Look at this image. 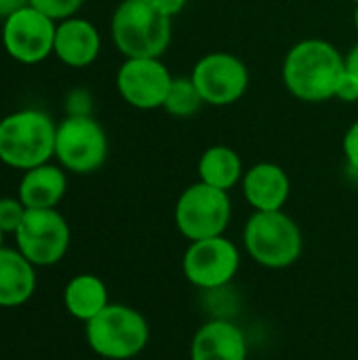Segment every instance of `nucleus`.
<instances>
[{
    "mask_svg": "<svg viewBox=\"0 0 358 360\" xmlns=\"http://www.w3.org/2000/svg\"><path fill=\"white\" fill-rule=\"evenodd\" d=\"M344 70V55L331 42L306 38L289 49L283 61V82L300 101L323 103L335 99Z\"/></svg>",
    "mask_w": 358,
    "mask_h": 360,
    "instance_id": "f257e3e1",
    "label": "nucleus"
},
{
    "mask_svg": "<svg viewBox=\"0 0 358 360\" xmlns=\"http://www.w3.org/2000/svg\"><path fill=\"white\" fill-rule=\"evenodd\" d=\"M57 124L40 110H19L0 120V160L30 171L55 156Z\"/></svg>",
    "mask_w": 358,
    "mask_h": 360,
    "instance_id": "f03ea898",
    "label": "nucleus"
},
{
    "mask_svg": "<svg viewBox=\"0 0 358 360\" xmlns=\"http://www.w3.org/2000/svg\"><path fill=\"white\" fill-rule=\"evenodd\" d=\"M110 30L124 59L162 57L171 42V17L143 0H122L112 15Z\"/></svg>",
    "mask_w": 358,
    "mask_h": 360,
    "instance_id": "7ed1b4c3",
    "label": "nucleus"
},
{
    "mask_svg": "<svg viewBox=\"0 0 358 360\" xmlns=\"http://www.w3.org/2000/svg\"><path fill=\"white\" fill-rule=\"evenodd\" d=\"M243 243L251 259L270 270L293 266L304 249L302 230L285 211H255L245 224Z\"/></svg>",
    "mask_w": 358,
    "mask_h": 360,
    "instance_id": "20e7f679",
    "label": "nucleus"
},
{
    "mask_svg": "<svg viewBox=\"0 0 358 360\" xmlns=\"http://www.w3.org/2000/svg\"><path fill=\"white\" fill-rule=\"evenodd\" d=\"M150 327L141 312L122 304H108L87 323V342L103 359L129 360L143 352Z\"/></svg>",
    "mask_w": 358,
    "mask_h": 360,
    "instance_id": "39448f33",
    "label": "nucleus"
},
{
    "mask_svg": "<svg viewBox=\"0 0 358 360\" xmlns=\"http://www.w3.org/2000/svg\"><path fill=\"white\" fill-rule=\"evenodd\" d=\"M232 217L228 192L203 181L188 186L175 205V226L190 243L224 236Z\"/></svg>",
    "mask_w": 358,
    "mask_h": 360,
    "instance_id": "423d86ee",
    "label": "nucleus"
},
{
    "mask_svg": "<svg viewBox=\"0 0 358 360\" xmlns=\"http://www.w3.org/2000/svg\"><path fill=\"white\" fill-rule=\"evenodd\" d=\"M55 156L72 173H93L108 158V135L93 116H68L57 124Z\"/></svg>",
    "mask_w": 358,
    "mask_h": 360,
    "instance_id": "0eeeda50",
    "label": "nucleus"
},
{
    "mask_svg": "<svg viewBox=\"0 0 358 360\" xmlns=\"http://www.w3.org/2000/svg\"><path fill=\"white\" fill-rule=\"evenodd\" d=\"M190 78L203 101L215 108L236 103L249 86V70L245 61L226 51H213L200 57L192 68Z\"/></svg>",
    "mask_w": 358,
    "mask_h": 360,
    "instance_id": "6e6552de",
    "label": "nucleus"
},
{
    "mask_svg": "<svg viewBox=\"0 0 358 360\" xmlns=\"http://www.w3.org/2000/svg\"><path fill=\"white\" fill-rule=\"evenodd\" d=\"M57 23L32 4L19 8L2 23L4 51L19 63L32 65L53 55Z\"/></svg>",
    "mask_w": 358,
    "mask_h": 360,
    "instance_id": "1a4fd4ad",
    "label": "nucleus"
},
{
    "mask_svg": "<svg viewBox=\"0 0 358 360\" xmlns=\"http://www.w3.org/2000/svg\"><path fill=\"white\" fill-rule=\"evenodd\" d=\"M15 238L27 262L34 266H53L70 247V226L55 209H27Z\"/></svg>",
    "mask_w": 358,
    "mask_h": 360,
    "instance_id": "9d476101",
    "label": "nucleus"
},
{
    "mask_svg": "<svg viewBox=\"0 0 358 360\" xmlns=\"http://www.w3.org/2000/svg\"><path fill=\"white\" fill-rule=\"evenodd\" d=\"M184 276L200 289L226 287L241 268L238 247L226 236L190 243L184 253Z\"/></svg>",
    "mask_w": 358,
    "mask_h": 360,
    "instance_id": "9b49d317",
    "label": "nucleus"
},
{
    "mask_svg": "<svg viewBox=\"0 0 358 360\" xmlns=\"http://www.w3.org/2000/svg\"><path fill=\"white\" fill-rule=\"evenodd\" d=\"M173 76L160 57L124 59L116 74L120 97L137 110H158L165 105Z\"/></svg>",
    "mask_w": 358,
    "mask_h": 360,
    "instance_id": "f8f14e48",
    "label": "nucleus"
},
{
    "mask_svg": "<svg viewBox=\"0 0 358 360\" xmlns=\"http://www.w3.org/2000/svg\"><path fill=\"white\" fill-rule=\"evenodd\" d=\"M245 200L255 211H283L291 194V179L287 171L274 162H257L243 175Z\"/></svg>",
    "mask_w": 358,
    "mask_h": 360,
    "instance_id": "ddd939ff",
    "label": "nucleus"
},
{
    "mask_svg": "<svg viewBox=\"0 0 358 360\" xmlns=\"http://www.w3.org/2000/svg\"><path fill=\"white\" fill-rule=\"evenodd\" d=\"M99 49L101 38L91 21L82 17H70L57 23L53 55L61 63L70 68H87L97 59Z\"/></svg>",
    "mask_w": 358,
    "mask_h": 360,
    "instance_id": "4468645a",
    "label": "nucleus"
},
{
    "mask_svg": "<svg viewBox=\"0 0 358 360\" xmlns=\"http://www.w3.org/2000/svg\"><path fill=\"white\" fill-rule=\"evenodd\" d=\"M192 360H247L245 333L228 321H209L192 338Z\"/></svg>",
    "mask_w": 358,
    "mask_h": 360,
    "instance_id": "2eb2a0df",
    "label": "nucleus"
},
{
    "mask_svg": "<svg viewBox=\"0 0 358 360\" xmlns=\"http://www.w3.org/2000/svg\"><path fill=\"white\" fill-rule=\"evenodd\" d=\"M65 173L55 165H40L23 173L19 184V200L27 209H55L65 194Z\"/></svg>",
    "mask_w": 358,
    "mask_h": 360,
    "instance_id": "dca6fc26",
    "label": "nucleus"
},
{
    "mask_svg": "<svg viewBox=\"0 0 358 360\" xmlns=\"http://www.w3.org/2000/svg\"><path fill=\"white\" fill-rule=\"evenodd\" d=\"M36 289L34 264L21 251L0 249V306L15 308L25 304Z\"/></svg>",
    "mask_w": 358,
    "mask_h": 360,
    "instance_id": "f3484780",
    "label": "nucleus"
},
{
    "mask_svg": "<svg viewBox=\"0 0 358 360\" xmlns=\"http://www.w3.org/2000/svg\"><path fill=\"white\" fill-rule=\"evenodd\" d=\"M243 160L230 146H211L198 160L200 181L217 190L230 192L238 181H243Z\"/></svg>",
    "mask_w": 358,
    "mask_h": 360,
    "instance_id": "a211bd4d",
    "label": "nucleus"
},
{
    "mask_svg": "<svg viewBox=\"0 0 358 360\" xmlns=\"http://www.w3.org/2000/svg\"><path fill=\"white\" fill-rule=\"evenodd\" d=\"M63 302L74 319L89 323L108 306V289L103 281L93 274H78L68 283Z\"/></svg>",
    "mask_w": 358,
    "mask_h": 360,
    "instance_id": "6ab92c4d",
    "label": "nucleus"
},
{
    "mask_svg": "<svg viewBox=\"0 0 358 360\" xmlns=\"http://www.w3.org/2000/svg\"><path fill=\"white\" fill-rule=\"evenodd\" d=\"M203 105H205V101L190 76L173 78L171 89L165 99V105H162L165 112H169L171 116H177V118H188V116H194Z\"/></svg>",
    "mask_w": 358,
    "mask_h": 360,
    "instance_id": "aec40b11",
    "label": "nucleus"
},
{
    "mask_svg": "<svg viewBox=\"0 0 358 360\" xmlns=\"http://www.w3.org/2000/svg\"><path fill=\"white\" fill-rule=\"evenodd\" d=\"M30 4L42 11L44 15H49L51 19L63 21V19L74 17L82 8L84 0H30Z\"/></svg>",
    "mask_w": 358,
    "mask_h": 360,
    "instance_id": "412c9836",
    "label": "nucleus"
},
{
    "mask_svg": "<svg viewBox=\"0 0 358 360\" xmlns=\"http://www.w3.org/2000/svg\"><path fill=\"white\" fill-rule=\"evenodd\" d=\"M27 213V207L19 200V198H0V230L6 232H17V228L21 226L23 217Z\"/></svg>",
    "mask_w": 358,
    "mask_h": 360,
    "instance_id": "4be33fe9",
    "label": "nucleus"
},
{
    "mask_svg": "<svg viewBox=\"0 0 358 360\" xmlns=\"http://www.w3.org/2000/svg\"><path fill=\"white\" fill-rule=\"evenodd\" d=\"M335 99H340L344 103L358 101V78L352 72L344 70V74L338 82V89H335Z\"/></svg>",
    "mask_w": 358,
    "mask_h": 360,
    "instance_id": "5701e85b",
    "label": "nucleus"
},
{
    "mask_svg": "<svg viewBox=\"0 0 358 360\" xmlns=\"http://www.w3.org/2000/svg\"><path fill=\"white\" fill-rule=\"evenodd\" d=\"M91 95L82 89H76L68 97V116H91Z\"/></svg>",
    "mask_w": 358,
    "mask_h": 360,
    "instance_id": "b1692460",
    "label": "nucleus"
},
{
    "mask_svg": "<svg viewBox=\"0 0 358 360\" xmlns=\"http://www.w3.org/2000/svg\"><path fill=\"white\" fill-rule=\"evenodd\" d=\"M344 154L348 165L358 171V120L350 124V129L344 135Z\"/></svg>",
    "mask_w": 358,
    "mask_h": 360,
    "instance_id": "393cba45",
    "label": "nucleus"
},
{
    "mask_svg": "<svg viewBox=\"0 0 358 360\" xmlns=\"http://www.w3.org/2000/svg\"><path fill=\"white\" fill-rule=\"evenodd\" d=\"M186 2L188 0H152V4L167 17H175L177 13H181Z\"/></svg>",
    "mask_w": 358,
    "mask_h": 360,
    "instance_id": "a878e982",
    "label": "nucleus"
},
{
    "mask_svg": "<svg viewBox=\"0 0 358 360\" xmlns=\"http://www.w3.org/2000/svg\"><path fill=\"white\" fill-rule=\"evenodd\" d=\"M27 4H30V0H0V17L6 19Z\"/></svg>",
    "mask_w": 358,
    "mask_h": 360,
    "instance_id": "bb28decb",
    "label": "nucleus"
},
{
    "mask_svg": "<svg viewBox=\"0 0 358 360\" xmlns=\"http://www.w3.org/2000/svg\"><path fill=\"white\" fill-rule=\"evenodd\" d=\"M344 63H346V70L358 78V42L348 51V55L344 57Z\"/></svg>",
    "mask_w": 358,
    "mask_h": 360,
    "instance_id": "cd10ccee",
    "label": "nucleus"
},
{
    "mask_svg": "<svg viewBox=\"0 0 358 360\" xmlns=\"http://www.w3.org/2000/svg\"><path fill=\"white\" fill-rule=\"evenodd\" d=\"M354 25H357V30H358V4H357V11H354Z\"/></svg>",
    "mask_w": 358,
    "mask_h": 360,
    "instance_id": "c85d7f7f",
    "label": "nucleus"
},
{
    "mask_svg": "<svg viewBox=\"0 0 358 360\" xmlns=\"http://www.w3.org/2000/svg\"><path fill=\"white\" fill-rule=\"evenodd\" d=\"M2 236H4V232L0 230V249H2Z\"/></svg>",
    "mask_w": 358,
    "mask_h": 360,
    "instance_id": "c756f323",
    "label": "nucleus"
},
{
    "mask_svg": "<svg viewBox=\"0 0 358 360\" xmlns=\"http://www.w3.org/2000/svg\"><path fill=\"white\" fill-rule=\"evenodd\" d=\"M352 2H354V4H358V0H352Z\"/></svg>",
    "mask_w": 358,
    "mask_h": 360,
    "instance_id": "7c9ffc66",
    "label": "nucleus"
},
{
    "mask_svg": "<svg viewBox=\"0 0 358 360\" xmlns=\"http://www.w3.org/2000/svg\"><path fill=\"white\" fill-rule=\"evenodd\" d=\"M143 2H152V0H143Z\"/></svg>",
    "mask_w": 358,
    "mask_h": 360,
    "instance_id": "2f4dec72",
    "label": "nucleus"
}]
</instances>
